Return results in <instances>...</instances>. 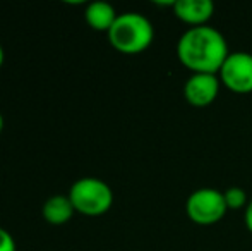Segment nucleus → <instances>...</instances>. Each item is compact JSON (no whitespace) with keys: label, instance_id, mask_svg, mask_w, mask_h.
Returning a JSON list of instances; mask_svg holds the SVG:
<instances>
[{"label":"nucleus","instance_id":"7ed1b4c3","mask_svg":"<svg viewBox=\"0 0 252 251\" xmlns=\"http://www.w3.org/2000/svg\"><path fill=\"white\" fill-rule=\"evenodd\" d=\"M74 210L86 217L105 215L113 205V191L100 178H81L72 182L69 193Z\"/></svg>","mask_w":252,"mask_h":251},{"label":"nucleus","instance_id":"9d476101","mask_svg":"<svg viewBox=\"0 0 252 251\" xmlns=\"http://www.w3.org/2000/svg\"><path fill=\"white\" fill-rule=\"evenodd\" d=\"M223 198L228 210H246L249 205V196H247L246 189L239 188V186H230L223 191Z\"/></svg>","mask_w":252,"mask_h":251},{"label":"nucleus","instance_id":"1a4fd4ad","mask_svg":"<svg viewBox=\"0 0 252 251\" xmlns=\"http://www.w3.org/2000/svg\"><path fill=\"white\" fill-rule=\"evenodd\" d=\"M41 214H43V218L47 224L63 225L74 217L76 210H74L67 194H53L43 203Z\"/></svg>","mask_w":252,"mask_h":251},{"label":"nucleus","instance_id":"20e7f679","mask_svg":"<svg viewBox=\"0 0 252 251\" xmlns=\"http://www.w3.org/2000/svg\"><path fill=\"white\" fill-rule=\"evenodd\" d=\"M225 198L223 191L215 188H199L189 194L186 201V214L189 220L196 225H215L226 215Z\"/></svg>","mask_w":252,"mask_h":251},{"label":"nucleus","instance_id":"6e6552de","mask_svg":"<svg viewBox=\"0 0 252 251\" xmlns=\"http://www.w3.org/2000/svg\"><path fill=\"white\" fill-rule=\"evenodd\" d=\"M117 17L119 14H117L115 7L108 2H91L84 10V19H86L88 26L100 33H108Z\"/></svg>","mask_w":252,"mask_h":251},{"label":"nucleus","instance_id":"f257e3e1","mask_svg":"<svg viewBox=\"0 0 252 251\" xmlns=\"http://www.w3.org/2000/svg\"><path fill=\"white\" fill-rule=\"evenodd\" d=\"M175 54L190 74H218L230 55V48L221 31L208 24L187 28L177 41Z\"/></svg>","mask_w":252,"mask_h":251},{"label":"nucleus","instance_id":"f8f14e48","mask_svg":"<svg viewBox=\"0 0 252 251\" xmlns=\"http://www.w3.org/2000/svg\"><path fill=\"white\" fill-rule=\"evenodd\" d=\"M244 222H246L247 231L252 234V198L249 200V205L246 207V210H244Z\"/></svg>","mask_w":252,"mask_h":251},{"label":"nucleus","instance_id":"4468645a","mask_svg":"<svg viewBox=\"0 0 252 251\" xmlns=\"http://www.w3.org/2000/svg\"><path fill=\"white\" fill-rule=\"evenodd\" d=\"M3 124H5V121H3V115H2V112H0V133H2V129H3Z\"/></svg>","mask_w":252,"mask_h":251},{"label":"nucleus","instance_id":"39448f33","mask_svg":"<svg viewBox=\"0 0 252 251\" xmlns=\"http://www.w3.org/2000/svg\"><path fill=\"white\" fill-rule=\"evenodd\" d=\"M221 84L237 95L252 93V54L230 52L218 72Z\"/></svg>","mask_w":252,"mask_h":251},{"label":"nucleus","instance_id":"9b49d317","mask_svg":"<svg viewBox=\"0 0 252 251\" xmlns=\"http://www.w3.org/2000/svg\"><path fill=\"white\" fill-rule=\"evenodd\" d=\"M0 251H17L12 234L3 227H0Z\"/></svg>","mask_w":252,"mask_h":251},{"label":"nucleus","instance_id":"f03ea898","mask_svg":"<svg viewBox=\"0 0 252 251\" xmlns=\"http://www.w3.org/2000/svg\"><path fill=\"white\" fill-rule=\"evenodd\" d=\"M106 36L117 52L124 55H137L151 47L155 40V26L141 12H122Z\"/></svg>","mask_w":252,"mask_h":251},{"label":"nucleus","instance_id":"0eeeda50","mask_svg":"<svg viewBox=\"0 0 252 251\" xmlns=\"http://www.w3.org/2000/svg\"><path fill=\"white\" fill-rule=\"evenodd\" d=\"M172 9L173 16L189 28L208 26L215 16V3L211 0H177Z\"/></svg>","mask_w":252,"mask_h":251},{"label":"nucleus","instance_id":"423d86ee","mask_svg":"<svg viewBox=\"0 0 252 251\" xmlns=\"http://www.w3.org/2000/svg\"><path fill=\"white\" fill-rule=\"evenodd\" d=\"M221 81L218 74H190L184 84V97L187 104L196 108L209 107L218 98Z\"/></svg>","mask_w":252,"mask_h":251},{"label":"nucleus","instance_id":"ddd939ff","mask_svg":"<svg viewBox=\"0 0 252 251\" xmlns=\"http://www.w3.org/2000/svg\"><path fill=\"white\" fill-rule=\"evenodd\" d=\"M3 61H5V54H3V48H2V45H0V69H2V66H3Z\"/></svg>","mask_w":252,"mask_h":251}]
</instances>
